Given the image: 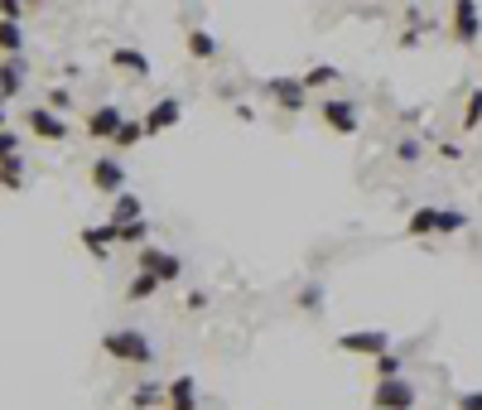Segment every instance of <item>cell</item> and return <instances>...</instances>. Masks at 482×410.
<instances>
[{"label":"cell","instance_id":"cell-23","mask_svg":"<svg viewBox=\"0 0 482 410\" xmlns=\"http://www.w3.org/2000/svg\"><path fill=\"white\" fill-rule=\"evenodd\" d=\"M140 140H145V126H140V121H135V116H126V121H121V126H116V135H111V145H116V150H135V145H140Z\"/></svg>","mask_w":482,"mask_h":410},{"label":"cell","instance_id":"cell-14","mask_svg":"<svg viewBox=\"0 0 482 410\" xmlns=\"http://www.w3.org/2000/svg\"><path fill=\"white\" fill-rule=\"evenodd\" d=\"M164 401H169V410H198V381L188 377H174L169 386H164Z\"/></svg>","mask_w":482,"mask_h":410},{"label":"cell","instance_id":"cell-21","mask_svg":"<svg viewBox=\"0 0 482 410\" xmlns=\"http://www.w3.org/2000/svg\"><path fill=\"white\" fill-rule=\"evenodd\" d=\"M343 78L333 63H314L309 73H299V82H304V92H323V87H333V82Z\"/></svg>","mask_w":482,"mask_h":410},{"label":"cell","instance_id":"cell-2","mask_svg":"<svg viewBox=\"0 0 482 410\" xmlns=\"http://www.w3.org/2000/svg\"><path fill=\"white\" fill-rule=\"evenodd\" d=\"M333 348L352 357H381V353H391V333L386 328H352V333H338Z\"/></svg>","mask_w":482,"mask_h":410},{"label":"cell","instance_id":"cell-33","mask_svg":"<svg viewBox=\"0 0 482 410\" xmlns=\"http://www.w3.org/2000/svg\"><path fill=\"white\" fill-rule=\"evenodd\" d=\"M458 410H482V391H468V396H458Z\"/></svg>","mask_w":482,"mask_h":410},{"label":"cell","instance_id":"cell-19","mask_svg":"<svg viewBox=\"0 0 482 410\" xmlns=\"http://www.w3.org/2000/svg\"><path fill=\"white\" fill-rule=\"evenodd\" d=\"M405 237H439V208H415L405 222Z\"/></svg>","mask_w":482,"mask_h":410},{"label":"cell","instance_id":"cell-29","mask_svg":"<svg viewBox=\"0 0 482 410\" xmlns=\"http://www.w3.org/2000/svg\"><path fill=\"white\" fill-rule=\"evenodd\" d=\"M420 155H425V145H420L415 135H405L401 145H396V160H401V164H420Z\"/></svg>","mask_w":482,"mask_h":410},{"label":"cell","instance_id":"cell-18","mask_svg":"<svg viewBox=\"0 0 482 410\" xmlns=\"http://www.w3.org/2000/svg\"><path fill=\"white\" fill-rule=\"evenodd\" d=\"M184 44H188V58H198V63H213V58L222 53V44H217L208 29H188Z\"/></svg>","mask_w":482,"mask_h":410},{"label":"cell","instance_id":"cell-10","mask_svg":"<svg viewBox=\"0 0 482 410\" xmlns=\"http://www.w3.org/2000/svg\"><path fill=\"white\" fill-rule=\"evenodd\" d=\"M179 121H184V102H179V97H159L155 107H150L145 116H140L145 135H164V131H174Z\"/></svg>","mask_w":482,"mask_h":410},{"label":"cell","instance_id":"cell-3","mask_svg":"<svg viewBox=\"0 0 482 410\" xmlns=\"http://www.w3.org/2000/svg\"><path fill=\"white\" fill-rule=\"evenodd\" d=\"M135 271H150L159 285H174V280L184 275V261H179L174 251H164V246H150V242H145V246L135 251Z\"/></svg>","mask_w":482,"mask_h":410},{"label":"cell","instance_id":"cell-1","mask_svg":"<svg viewBox=\"0 0 482 410\" xmlns=\"http://www.w3.org/2000/svg\"><path fill=\"white\" fill-rule=\"evenodd\" d=\"M102 353L111 362H126V367H150L155 343H150L145 328H111V333H102Z\"/></svg>","mask_w":482,"mask_h":410},{"label":"cell","instance_id":"cell-30","mask_svg":"<svg viewBox=\"0 0 482 410\" xmlns=\"http://www.w3.org/2000/svg\"><path fill=\"white\" fill-rule=\"evenodd\" d=\"M25 0H0V20H10V25H20V20H25Z\"/></svg>","mask_w":482,"mask_h":410},{"label":"cell","instance_id":"cell-5","mask_svg":"<svg viewBox=\"0 0 482 410\" xmlns=\"http://www.w3.org/2000/svg\"><path fill=\"white\" fill-rule=\"evenodd\" d=\"M449 34H453L458 44H478L482 39V10H478V0H453Z\"/></svg>","mask_w":482,"mask_h":410},{"label":"cell","instance_id":"cell-36","mask_svg":"<svg viewBox=\"0 0 482 410\" xmlns=\"http://www.w3.org/2000/svg\"><path fill=\"white\" fill-rule=\"evenodd\" d=\"M319 299H323V290H304V295H299V304H304V309H314Z\"/></svg>","mask_w":482,"mask_h":410},{"label":"cell","instance_id":"cell-20","mask_svg":"<svg viewBox=\"0 0 482 410\" xmlns=\"http://www.w3.org/2000/svg\"><path fill=\"white\" fill-rule=\"evenodd\" d=\"M0 189H5V193H20V189H25V155L0 160Z\"/></svg>","mask_w":482,"mask_h":410},{"label":"cell","instance_id":"cell-34","mask_svg":"<svg viewBox=\"0 0 482 410\" xmlns=\"http://www.w3.org/2000/svg\"><path fill=\"white\" fill-rule=\"evenodd\" d=\"M232 116H237V121H256V107H246V102H237V107H232Z\"/></svg>","mask_w":482,"mask_h":410},{"label":"cell","instance_id":"cell-13","mask_svg":"<svg viewBox=\"0 0 482 410\" xmlns=\"http://www.w3.org/2000/svg\"><path fill=\"white\" fill-rule=\"evenodd\" d=\"M78 242L87 246V256H97V261H107L116 251V237H111V222H92V227L78 232Z\"/></svg>","mask_w":482,"mask_h":410},{"label":"cell","instance_id":"cell-27","mask_svg":"<svg viewBox=\"0 0 482 410\" xmlns=\"http://www.w3.org/2000/svg\"><path fill=\"white\" fill-rule=\"evenodd\" d=\"M372 367H376V381L401 377V353H381V357H372Z\"/></svg>","mask_w":482,"mask_h":410},{"label":"cell","instance_id":"cell-39","mask_svg":"<svg viewBox=\"0 0 482 410\" xmlns=\"http://www.w3.org/2000/svg\"><path fill=\"white\" fill-rule=\"evenodd\" d=\"M0 102H5V97H0Z\"/></svg>","mask_w":482,"mask_h":410},{"label":"cell","instance_id":"cell-16","mask_svg":"<svg viewBox=\"0 0 482 410\" xmlns=\"http://www.w3.org/2000/svg\"><path fill=\"white\" fill-rule=\"evenodd\" d=\"M135 217H145V203H140L135 193L121 189V193L111 198V217H107V222H111V227H121V222H135Z\"/></svg>","mask_w":482,"mask_h":410},{"label":"cell","instance_id":"cell-31","mask_svg":"<svg viewBox=\"0 0 482 410\" xmlns=\"http://www.w3.org/2000/svg\"><path fill=\"white\" fill-rule=\"evenodd\" d=\"M10 155H20V135L5 126V131H0V160H10Z\"/></svg>","mask_w":482,"mask_h":410},{"label":"cell","instance_id":"cell-7","mask_svg":"<svg viewBox=\"0 0 482 410\" xmlns=\"http://www.w3.org/2000/svg\"><path fill=\"white\" fill-rule=\"evenodd\" d=\"M319 116H323V126L333 135H357L362 131V116H357V107H352L347 97H328L319 107Z\"/></svg>","mask_w":482,"mask_h":410},{"label":"cell","instance_id":"cell-24","mask_svg":"<svg viewBox=\"0 0 482 410\" xmlns=\"http://www.w3.org/2000/svg\"><path fill=\"white\" fill-rule=\"evenodd\" d=\"M0 53H5V58H20V53H25V29L10 25V20H0Z\"/></svg>","mask_w":482,"mask_h":410},{"label":"cell","instance_id":"cell-11","mask_svg":"<svg viewBox=\"0 0 482 410\" xmlns=\"http://www.w3.org/2000/svg\"><path fill=\"white\" fill-rule=\"evenodd\" d=\"M111 68L116 73H126V78H135V82H145L150 73H155V63H150L140 49H131V44H121V49H111Z\"/></svg>","mask_w":482,"mask_h":410},{"label":"cell","instance_id":"cell-35","mask_svg":"<svg viewBox=\"0 0 482 410\" xmlns=\"http://www.w3.org/2000/svg\"><path fill=\"white\" fill-rule=\"evenodd\" d=\"M439 155H444V160H463V150H458L453 140H444V145H439Z\"/></svg>","mask_w":482,"mask_h":410},{"label":"cell","instance_id":"cell-9","mask_svg":"<svg viewBox=\"0 0 482 410\" xmlns=\"http://www.w3.org/2000/svg\"><path fill=\"white\" fill-rule=\"evenodd\" d=\"M92 189L116 198V193L126 189V164L116 160V155H97V160H92Z\"/></svg>","mask_w":482,"mask_h":410},{"label":"cell","instance_id":"cell-15","mask_svg":"<svg viewBox=\"0 0 482 410\" xmlns=\"http://www.w3.org/2000/svg\"><path fill=\"white\" fill-rule=\"evenodd\" d=\"M25 92V63L20 58H0V97H20Z\"/></svg>","mask_w":482,"mask_h":410},{"label":"cell","instance_id":"cell-12","mask_svg":"<svg viewBox=\"0 0 482 410\" xmlns=\"http://www.w3.org/2000/svg\"><path fill=\"white\" fill-rule=\"evenodd\" d=\"M121 121H126V111H121V107H111V102H102V107H92V111H87V135H92V140H111Z\"/></svg>","mask_w":482,"mask_h":410},{"label":"cell","instance_id":"cell-28","mask_svg":"<svg viewBox=\"0 0 482 410\" xmlns=\"http://www.w3.org/2000/svg\"><path fill=\"white\" fill-rule=\"evenodd\" d=\"M468 217L458 213V208H439V237H453V232H463Z\"/></svg>","mask_w":482,"mask_h":410},{"label":"cell","instance_id":"cell-38","mask_svg":"<svg viewBox=\"0 0 482 410\" xmlns=\"http://www.w3.org/2000/svg\"><path fill=\"white\" fill-rule=\"evenodd\" d=\"M25 5H29V10H34V5H39V0H25Z\"/></svg>","mask_w":482,"mask_h":410},{"label":"cell","instance_id":"cell-32","mask_svg":"<svg viewBox=\"0 0 482 410\" xmlns=\"http://www.w3.org/2000/svg\"><path fill=\"white\" fill-rule=\"evenodd\" d=\"M49 102H53V111L63 116L68 107H73V92H68V87H53V92H49Z\"/></svg>","mask_w":482,"mask_h":410},{"label":"cell","instance_id":"cell-4","mask_svg":"<svg viewBox=\"0 0 482 410\" xmlns=\"http://www.w3.org/2000/svg\"><path fill=\"white\" fill-rule=\"evenodd\" d=\"M261 92H266L270 102H275L280 111H290V116H299L304 107H309V92H304L299 73H295V78H266V82H261Z\"/></svg>","mask_w":482,"mask_h":410},{"label":"cell","instance_id":"cell-6","mask_svg":"<svg viewBox=\"0 0 482 410\" xmlns=\"http://www.w3.org/2000/svg\"><path fill=\"white\" fill-rule=\"evenodd\" d=\"M415 401H420V391H415L405 377L376 381V391H372V406H376V410H415Z\"/></svg>","mask_w":482,"mask_h":410},{"label":"cell","instance_id":"cell-37","mask_svg":"<svg viewBox=\"0 0 482 410\" xmlns=\"http://www.w3.org/2000/svg\"><path fill=\"white\" fill-rule=\"evenodd\" d=\"M5 126H10V116H5V102H0V131H5Z\"/></svg>","mask_w":482,"mask_h":410},{"label":"cell","instance_id":"cell-26","mask_svg":"<svg viewBox=\"0 0 482 410\" xmlns=\"http://www.w3.org/2000/svg\"><path fill=\"white\" fill-rule=\"evenodd\" d=\"M478 126H482V87H473L463 102V131H478Z\"/></svg>","mask_w":482,"mask_h":410},{"label":"cell","instance_id":"cell-8","mask_svg":"<svg viewBox=\"0 0 482 410\" xmlns=\"http://www.w3.org/2000/svg\"><path fill=\"white\" fill-rule=\"evenodd\" d=\"M25 126H29V135H34V140H49V145L68 140V131H73V126H68L53 107H34V111L25 116Z\"/></svg>","mask_w":482,"mask_h":410},{"label":"cell","instance_id":"cell-17","mask_svg":"<svg viewBox=\"0 0 482 410\" xmlns=\"http://www.w3.org/2000/svg\"><path fill=\"white\" fill-rule=\"evenodd\" d=\"M150 232H155V227H150V217H135V222L111 227V237H116V246H135V251H140V246L150 242Z\"/></svg>","mask_w":482,"mask_h":410},{"label":"cell","instance_id":"cell-22","mask_svg":"<svg viewBox=\"0 0 482 410\" xmlns=\"http://www.w3.org/2000/svg\"><path fill=\"white\" fill-rule=\"evenodd\" d=\"M159 290H164V285H159V280L150 275V271H135V275H131V285H126V299H135V304H140V299H155Z\"/></svg>","mask_w":482,"mask_h":410},{"label":"cell","instance_id":"cell-25","mask_svg":"<svg viewBox=\"0 0 482 410\" xmlns=\"http://www.w3.org/2000/svg\"><path fill=\"white\" fill-rule=\"evenodd\" d=\"M164 401V386L159 381H135V391H131V406L135 410H155Z\"/></svg>","mask_w":482,"mask_h":410}]
</instances>
